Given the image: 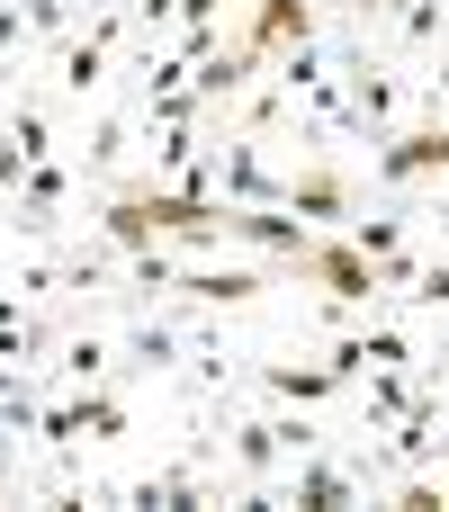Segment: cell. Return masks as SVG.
I'll list each match as a JSON object with an SVG mask.
<instances>
[{
	"label": "cell",
	"instance_id": "24",
	"mask_svg": "<svg viewBox=\"0 0 449 512\" xmlns=\"http://www.w3.org/2000/svg\"><path fill=\"white\" fill-rule=\"evenodd\" d=\"M449 117V54H432V81H423V126Z\"/></svg>",
	"mask_w": 449,
	"mask_h": 512
},
{
	"label": "cell",
	"instance_id": "12",
	"mask_svg": "<svg viewBox=\"0 0 449 512\" xmlns=\"http://www.w3.org/2000/svg\"><path fill=\"white\" fill-rule=\"evenodd\" d=\"M288 495H297L306 512H333V504H360V477H351L342 459L306 450V459H297V477H288Z\"/></svg>",
	"mask_w": 449,
	"mask_h": 512
},
{
	"label": "cell",
	"instance_id": "7",
	"mask_svg": "<svg viewBox=\"0 0 449 512\" xmlns=\"http://www.w3.org/2000/svg\"><path fill=\"white\" fill-rule=\"evenodd\" d=\"M324 36V18H315V0H252V27H243V45L270 63V54H288V45H315Z\"/></svg>",
	"mask_w": 449,
	"mask_h": 512
},
{
	"label": "cell",
	"instance_id": "8",
	"mask_svg": "<svg viewBox=\"0 0 449 512\" xmlns=\"http://www.w3.org/2000/svg\"><path fill=\"white\" fill-rule=\"evenodd\" d=\"M0 360H9V369H45V360H54V324H45L36 297H18V288L0 297Z\"/></svg>",
	"mask_w": 449,
	"mask_h": 512
},
{
	"label": "cell",
	"instance_id": "13",
	"mask_svg": "<svg viewBox=\"0 0 449 512\" xmlns=\"http://www.w3.org/2000/svg\"><path fill=\"white\" fill-rule=\"evenodd\" d=\"M252 72H261V54H252V45L234 36V45H216V54H207L198 72H189V90H198V99L216 108V99H243V90H252Z\"/></svg>",
	"mask_w": 449,
	"mask_h": 512
},
{
	"label": "cell",
	"instance_id": "14",
	"mask_svg": "<svg viewBox=\"0 0 449 512\" xmlns=\"http://www.w3.org/2000/svg\"><path fill=\"white\" fill-rule=\"evenodd\" d=\"M252 378H261L279 405H324V396H342V378H333L324 360H261Z\"/></svg>",
	"mask_w": 449,
	"mask_h": 512
},
{
	"label": "cell",
	"instance_id": "23",
	"mask_svg": "<svg viewBox=\"0 0 449 512\" xmlns=\"http://www.w3.org/2000/svg\"><path fill=\"white\" fill-rule=\"evenodd\" d=\"M18 9H27V36H72L99 0H18Z\"/></svg>",
	"mask_w": 449,
	"mask_h": 512
},
{
	"label": "cell",
	"instance_id": "3",
	"mask_svg": "<svg viewBox=\"0 0 449 512\" xmlns=\"http://www.w3.org/2000/svg\"><path fill=\"white\" fill-rule=\"evenodd\" d=\"M297 279L333 297V324H351L360 306H378V297H387V279H378V261H369V252H360L351 234H333V243L315 234V243H306V261H297Z\"/></svg>",
	"mask_w": 449,
	"mask_h": 512
},
{
	"label": "cell",
	"instance_id": "11",
	"mask_svg": "<svg viewBox=\"0 0 449 512\" xmlns=\"http://www.w3.org/2000/svg\"><path fill=\"white\" fill-rule=\"evenodd\" d=\"M261 288H270L261 270H180V261H171V288H162V297H189V306H252Z\"/></svg>",
	"mask_w": 449,
	"mask_h": 512
},
{
	"label": "cell",
	"instance_id": "1",
	"mask_svg": "<svg viewBox=\"0 0 449 512\" xmlns=\"http://www.w3.org/2000/svg\"><path fill=\"white\" fill-rule=\"evenodd\" d=\"M99 234H108L117 252H144V243L216 252V243H225V198H198V189H144V180H126V189L99 207Z\"/></svg>",
	"mask_w": 449,
	"mask_h": 512
},
{
	"label": "cell",
	"instance_id": "25",
	"mask_svg": "<svg viewBox=\"0 0 449 512\" xmlns=\"http://www.w3.org/2000/svg\"><path fill=\"white\" fill-rule=\"evenodd\" d=\"M351 9V27H369V18H387V0H342Z\"/></svg>",
	"mask_w": 449,
	"mask_h": 512
},
{
	"label": "cell",
	"instance_id": "17",
	"mask_svg": "<svg viewBox=\"0 0 449 512\" xmlns=\"http://www.w3.org/2000/svg\"><path fill=\"white\" fill-rule=\"evenodd\" d=\"M0 135H9L27 162H54V108H45V99H9V108H0Z\"/></svg>",
	"mask_w": 449,
	"mask_h": 512
},
{
	"label": "cell",
	"instance_id": "26",
	"mask_svg": "<svg viewBox=\"0 0 449 512\" xmlns=\"http://www.w3.org/2000/svg\"><path fill=\"white\" fill-rule=\"evenodd\" d=\"M441 512H449V468H441Z\"/></svg>",
	"mask_w": 449,
	"mask_h": 512
},
{
	"label": "cell",
	"instance_id": "20",
	"mask_svg": "<svg viewBox=\"0 0 449 512\" xmlns=\"http://www.w3.org/2000/svg\"><path fill=\"white\" fill-rule=\"evenodd\" d=\"M324 81H333V63H324V36H315V45H288V54H279V90H288V99H315Z\"/></svg>",
	"mask_w": 449,
	"mask_h": 512
},
{
	"label": "cell",
	"instance_id": "4",
	"mask_svg": "<svg viewBox=\"0 0 449 512\" xmlns=\"http://www.w3.org/2000/svg\"><path fill=\"white\" fill-rule=\"evenodd\" d=\"M63 207H72V171H63V153H54V162H36V171H27V189L9 198V216H0V225H9L18 243H54V234H63Z\"/></svg>",
	"mask_w": 449,
	"mask_h": 512
},
{
	"label": "cell",
	"instance_id": "2",
	"mask_svg": "<svg viewBox=\"0 0 449 512\" xmlns=\"http://www.w3.org/2000/svg\"><path fill=\"white\" fill-rule=\"evenodd\" d=\"M126 45H135L126 0H99V9L63 36V54H54V90H63V99H99V90H108V72L126 63Z\"/></svg>",
	"mask_w": 449,
	"mask_h": 512
},
{
	"label": "cell",
	"instance_id": "5",
	"mask_svg": "<svg viewBox=\"0 0 449 512\" xmlns=\"http://www.w3.org/2000/svg\"><path fill=\"white\" fill-rule=\"evenodd\" d=\"M342 99H351V117H360L369 144H378V135L396 126V108H405V81H396L369 45H351V54H342Z\"/></svg>",
	"mask_w": 449,
	"mask_h": 512
},
{
	"label": "cell",
	"instance_id": "6",
	"mask_svg": "<svg viewBox=\"0 0 449 512\" xmlns=\"http://www.w3.org/2000/svg\"><path fill=\"white\" fill-rule=\"evenodd\" d=\"M225 243H252V252H279V261H306L315 225H306L297 207H234V198H225Z\"/></svg>",
	"mask_w": 449,
	"mask_h": 512
},
{
	"label": "cell",
	"instance_id": "15",
	"mask_svg": "<svg viewBox=\"0 0 449 512\" xmlns=\"http://www.w3.org/2000/svg\"><path fill=\"white\" fill-rule=\"evenodd\" d=\"M45 369H54V378H72V387H99V378L117 369V351H108L99 333H81V324H72V333H54V360H45Z\"/></svg>",
	"mask_w": 449,
	"mask_h": 512
},
{
	"label": "cell",
	"instance_id": "19",
	"mask_svg": "<svg viewBox=\"0 0 449 512\" xmlns=\"http://www.w3.org/2000/svg\"><path fill=\"white\" fill-rule=\"evenodd\" d=\"M396 306H414V315H449V252H423V261H414V279L396 288Z\"/></svg>",
	"mask_w": 449,
	"mask_h": 512
},
{
	"label": "cell",
	"instance_id": "16",
	"mask_svg": "<svg viewBox=\"0 0 449 512\" xmlns=\"http://www.w3.org/2000/svg\"><path fill=\"white\" fill-rule=\"evenodd\" d=\"M423 396V369H360V405H369V432H387L405 405Z\"/></svg>",
	"mask_w": 449,
	"mask_h": 512
},
{
	"label": "cell",
	"instance_id": "10",
	"mask_svg": "<svg viewBox=\"0 0 449 512\" xmlns=\"http://www.w3.org/2000/svg\"><path fill=\"white\" fill-rule=\"evenodd\" d=\"M117 360H126V369H144V378H171V369H189V333H180V324H162V315H144V324H126Z\"/></svg>",
	"mask_w": 449,
	"mask_h": 512
},
{
	"label": "cell",
	"instance_id": "9",
	"mask_svg": "<svg viewBox=\"0 0 449 512\" xmlns=\"http://www.w3.org/2000/svg\"><path fill=\"white\" fill-rule=\"evenodd\" d=\"M288 207L306 216V225H351L360 207H351V180L333 171V162H315V171H288Z\"/></svg>",
	"mask_w": 449,
	"mask_h": 512
},
{
	"label": "cell",
	"instance_id": "18",
	"mask_svg": "<svg viewBox=\"0 0 449 512\" xmlns=\"http://www.w3.org/2000/svg\"><path fill=\"white\" fill-rule=\"evenodd\" d=\"M72 405H81V441H126L135 432V414H126V396H108V387H72Z\"/></svg>",
	"mask_w": 449,
	"mask_h": 512
},
{
	"label": "cell",
	"instance_id": "21",
	"mask_svg": "<svg viewBox=\"0 0 449 512\" xmlns=\"http://www.w3.org/2000/svg\"><path fill=\"white\" fill-rule=\"evenodd\" d=\"M360 342H369V369H423V342L405 324H369Z\"/></svg>",
	"mask_w": 449,
	"mask_h": 512
},
{
	"label": "cell",
	"instance_id": "22",
	"mask_svg": "<svg viewBox=\"0 0 449 512\" xmlns=\"http://www.w3.org/2000/svg\"><path fill=\"white\" fill-rule=\"evenodd\" d=\"M396 36H405L414 54H441V36H449L441 0H405V9H396Z\"/></svg>",
	"mask_w": 449,
	"mask_h": 512
}]
</instances>
